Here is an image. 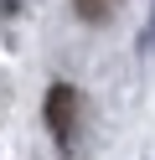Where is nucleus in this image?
<instances>
[{
    "label": "nucleus",
    "mask_w": 155,
    "mask_h": 160,
    "mask_svg": "<svg viewBox=\"0 0 155 160\" xmlns=\"http://www.w3.org/2000/svg\"><path fill=\"white\" fill-rule=\"evenodd\" d=\"M47 129L62 150L78 145V129H83V93L72 83H52L47 88Z\"/></svg>",
    "instance_id": "1"
},
{
    "label": "nucleus",
    "mask_w": 155,
    "mask_h": 160,
    "mask_svg": "<svg viewBox=\"0 0 155 160\" xmlns=\"http://www.w3.org/2000/svg\"><path fill=\"white\" fill-rule=\"evenodd\" d=\"M72 5H78L83 21H109L114 16V0H72Z\"/></svg>",
    "instance_id": "2"
}]
</instances>
